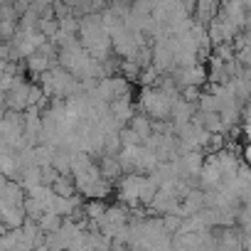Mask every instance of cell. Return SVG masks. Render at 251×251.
<instances>
[{
  "mask_svg": "<svg viewBox=\"0 0 251 251\" xmlns=\"http://www.w3.org/2000/svg\"><path fill=\"white\" fill-rule=\"evenodd\" d=\"M15 35H18L15 20H0V37H3V40H13Z\"/></svg>",
  "mask_w": 251,
  "mask_h": 251,
  "instance_id": "7a4b0ae2",
  "label": "cell"
},
{
  "mask_svg": "<svg viewBox=\"0 0 251 251\" xmlns=\"http://www.w3.org/2000/svg\"><path fill=\"white\" fill-rule=\"evenodd\" d=\"M126 126H128V128H131L133 133H138L143 141L153 133V121H151L148 116H143V113H133L128 121H126Z\"/></svg>",
  "mask_w": 251,
  "mask_h": 251,
  "instance_id": "6da1fadb",
  "label": "cell"
}]
</instances>
